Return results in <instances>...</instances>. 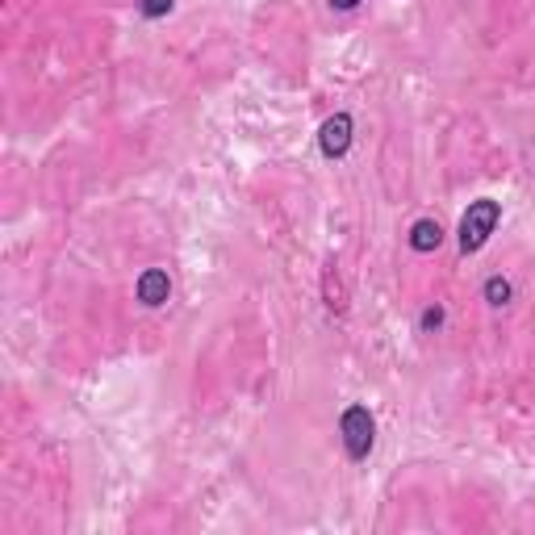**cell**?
<instances>
[{"label": "cell", "instance_id": "6da1fadb", "mask_svg": "<svg viewBox=\"0 0 535 535\" xmlns=\"http://www.w3.org/2000/svg\"><path fill=\"white\" fill-rule=\"evenodd\" d=\"M498 222H502V205L494 197L469 201V209H464V218H460V251L464 255H477L485 243H490Z\"/></svg>", "mask_w": 535, "mask_h": 535}, {"label": "cell", "instance_id": "7a4b0ae2", "mask_svg": "<svg viewBox=\"0 0 535 535\" xmlns=\"http://www.w3.org/2000/svg\"><path fill=\"white\" fill-rule=\"evenodd\" d=\"M339 435H343V448L352 460H368L372 444H377V418H372L368 406H347L339 418Z\"/></svg>", "mask_w": 535, "mask_h": 535}, {"label": "cell", "instance_id": "3957f363", "mask_svg": "<svg viewBox=\"0 0 535 535\" xmlns=\"http://www.w3.org/2000/svg\"><path fill=\"white\" fill-rule=\"evenodd\" d=\"M352 113H335V118H327L322 122V130H318V147H322V155L327 159H343L347 155V147H352Z\"/></svg>", "mask_w": 535, "mask_h": 535}, {"label": "cell", "instance_id": "277c9868", "mask_svg": "<svg viewBox=\"0 0 535 535\" xmlns=\"http://www.w3.org/2000/svg\"><path fill=\"white\" fill-rule=\"evenodd\" d=\"M134 297L143 301L147 310L164 306V301L172 297V281H168V272H164V268H147V272L134 281Z\"/></svg>", "mask_w": 535, "mask_h": 535}, {"label": "cell", "instance_id": "5b68a950", "mask_svg": "<svg viewBox=\"0 0 535 535\" xmlns=\"http://www.w3.org/2000/svg\"><path fill=\"white\" fill-rule=\"evenodd\" d=\"M406 243H410V251H418V255H431V251H439V243H444V226H439L435 218H418V222L410 226Z\"/></svg>", "mask_w": 535, "mask_h": 535}, {"label": "cell", "instance_id": "8992f818", "mask_svg": "<svg viewBox=\"0 0 535 535\" xmlns=\"http://www.w3.org/2000/svg\"><path fill=\"white\" fill-rule=\"evenodd\" d=\"M485 301H490L494 310H502V306H510V297H515V289H510V281L506 276H490V281H485Z\"/></svg>", "mask_w": 535, "mask_h": 535}, {"label": "cell", "instance_id": "52a82bcc", "mask_svg": "<svg viewBox=\"0 0 535 535\" xmlns=\"http://www.w3.org/2000/svg\"><path fill=\"white\" fill-rule=\"evenodd\" d=\"M176 9V0H138V13H143L147 21H159V17H168Z\"/></svg>", "mask_w": 535, "mask_h": 535}, {"label": "cell", "instance_id": "ba28073f", "mask_svg": "<svg viewBox=\"0 0 535 535\" xmlns=\"http://www.w3.org/2000/svg\"><path fill=\"white\" fill-rule=\"evenodd\" d=\"M444 327V306H427L423 310V331H439Z\"/></svg>", "mask_w": 535, "mask_h": 535}, {"label": "cell", "instance_id": "9c48e42d", "mask_svg": "<svg viewBox=\"0 0 535 535\" xmlns=\"http://www.w3.org/2000/svg\"><path fill=\"white\" fill-rule=\"evenodd\" d=\"M327 5L335 9V13H352V9H360L364 0H327Z\"/></svg>", "mask_w": 535, "mask_h": 535}]
</instances>
